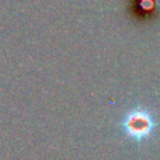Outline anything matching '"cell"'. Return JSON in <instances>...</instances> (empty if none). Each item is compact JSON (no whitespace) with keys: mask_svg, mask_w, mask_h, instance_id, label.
Here are the masks:
<instances>
[{"mask_svg":"<svg viewBox=\"0 0 160 160\" xmlns=\"http://www.w3.org/2000/svg\"><path fill=\"white\" fill-rule=\"evenodd\" d=\"M121 125L127 135H129L135 141H142L153 132L158 122L155 114L150 110L145 107H136L125 112Z\"/></svg>","mask_w":160,"mask_h":160,"instance_id":"6da1fadb","label":"cell"}]
</instances>
